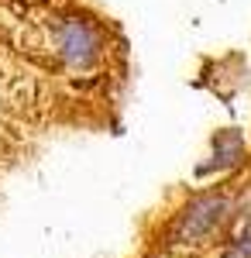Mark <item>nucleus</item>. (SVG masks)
Masks as SVG:
<instances>
[{"label":"nucleus","instance_id":"f257e3e1","mask_svg":"<svg viewBox=\"0 0 251 258\" xmlns=\"http://www.w3.org/2000/svg\"><path fill=\"white\" fill-rule=\"evenodd\" d=\"M55 52L69 66H93L100 55V31L83 18H69L55 31Z\"/></svg>","mask_w":251,"mask_h":258},{"label":"nucleus","instance_id":"f03ea898","mask_svg":"<svg viewBox=\"0 0 251 258\" xmlns=\"http://www.w3.org/2000/svg\"><path fill=\"white\" fill-rule=\"evenodd\" d=\"M224 210H227V203H224L220 197H203V200H196L193 207H190V210L179 217V224H175V238H182V241L203 238L213 224L224 217Z\"/></svg>","mask_w":251,"mask_h":258}]
</instances>
